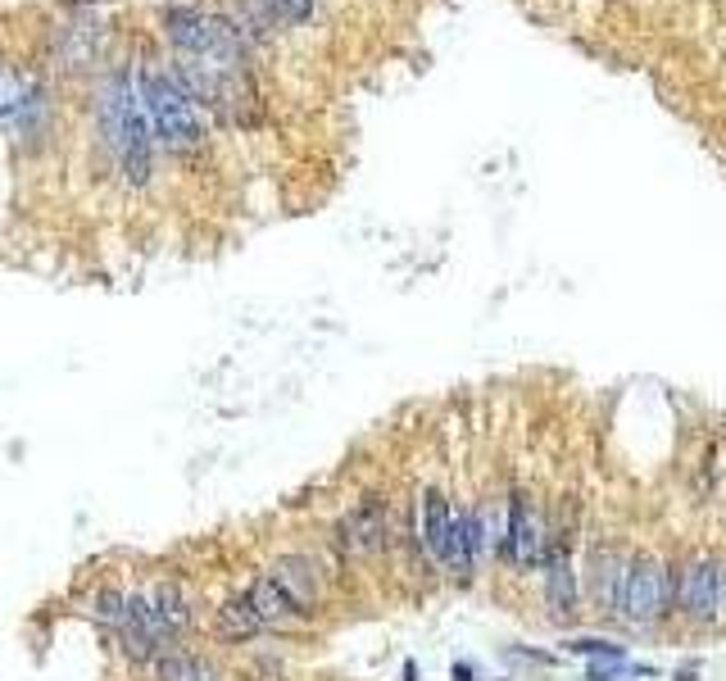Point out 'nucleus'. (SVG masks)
I'll list each match as a JSON object with an SVG mask.
<instances>
[{
  "mask_svg": "<svg viewBox=\"0 0 726 681\" xmlns=\"http://www.w3.org/2000/svg\"><path fill=\"white\" fill-rule=\"evenodd\" d=\"M100 137L114 150L118 168L132 187H146L150 182V159H155V132L150 119L141 109L137 82L128 73H109L105 87H100Z\"/></svg>",
  "mask_w": 726,
  "mask_h": 681,
  "instance_id": "obj_1",
  "label": "nucleus"
},
{
  "mask_svg": "<svg viewBox=\"0 0 726 681\" xmlns=\"http://www.w3.org/2000/svg\"><path fill=\"white\" fill-rule=\"evenodd\" d=\"M137 96H141V109L150 119V132L164 150L173 155H191V150L205 141V119H200V105L177 87L168 73L159 69H141L137 73Z\"/></svg>",
  "mask_w": 726,
  "mask_h": 681,
  "instance_id": "obj_2",
  "label": "nucleus"
},
{
  "mask_svg": "<svg viewBox=\"0 0 726 681\" xmlns=\"http://www.w3.org/2000/svg\"><path fill=\"white\" fill-rule=\"evenodd\" d=\"M164 28H168V41L177 46V55L241 69V32L227 19H218V14L173 5V10H164Z\"/></svg>",
  "mask_w": 726,
  "mask_h": 681,
  "instance_id": "obj_3",
  "label": "nucleus"
},
{
  "mask_svg": "<svg viewBox=\"0 0 726 681\" xmlns=\"http://www.w3.org/2000/svg\"><path fill=\"white\" fill-rule=\"evenodd\" d=\"M336 550L345 559H377L386 554V545L395 541V527H391V504L382 495H359V500L336 518Z\"/></svg>",
  "mask_w": 726,
  "mask_h": 681,
  "instance_id": "obj_4",
  "label": "nucleus"
},
{
  "mask_svg": "<svg viewBox=\"0 0 726 681\" xmlns=\"http://www.w3.org/2000/svg\"><path fill=\"white\" fill-rule=\"evenodd\" d=\"M668 573L654 554H636L627 563V577H622V618L636 622V627H649L668 613Z\"/></svg>",
  "mask_w": 726,
  "mask_h": 681,
  "instance_id": "obj_5",
  "label": "nucleus"
},
{
  "mask_svg": "<svg viewBox=\"0 0 726 681\" xmlns=\"http://www.w3.org/2000/svg\"><path fill=\"white\" fill-rule=\"evenodd\" d=\"M146 595H150V604H155V618L164 622V632L173 636L177 645H187V636L200 632L205 613H200L196 586H187L182 577H155V582H146Z\"/></svg>",
  "mask_w": 726,
  "mask_h": 681,
  "instance_id": "obj_6",
  "label": "nucleus"
},
{
  "mask_svg": "<svg viewBox=\"0 0 726 681\" xmlns=\"http://www.w3.org/2000/svg\"><path fill=\"white\" fill-rule=\"evenodd\" d=\"M681 609L695 622H713L726 609V573L722 559L713 554H695V559L681 568Z\"/></svg>",
  "mask_w": 726,
  "mask_h": 681,
  "instance_id": "obj_7",
  "label": "nucleus"
},
{
  "mask_svg": "<svg viewBox=\"0 0 726 681\" xmlns=\"http://www.w3.org/2000/svg\"><path fill=\"white\" fill-rule=\"evenodd\" d=\"M268 577L286 591V600L300 609V618H314V613L323 609L327 577H323L314 554H277V559L268 563Z\"/></svg>",
  "mask_w": 726,
  "mask_h": 681,
  "instance_id": "obj_8",
  "label": "nucleus"
},
{
  "mask_svg": "<svg viewBox=\"0 0 726 681\" xmlns=\"http://www.w3.org/2000/svg\"><path fill=\"white\" fill-rule=\"evenodd\" d=\"M504 559L513 568H531L545 559V523L531 509V500L522 491H513L509 500V527H504Z\"/></svg>",
  "mask_w": 726,
  "mask_h": 681,
  "instance_id": "obj_9",
  "label": "nucleus"
},
{
  "mask_svg": "<svg viewBox=\"0 0 726 681\" xmlns=\"http://www.w3.org/2000/svg\"><path fill=\"white\" fill-rule=\"evenodd\" d=\"M209 632H214L218 645H250L264 636V622L255 618V609L246 604V595L232 591L209 609Z\"/></svg>",
  "mask_w": 726,
  "mask_h": 681,
  "instance_id": "obj_10",
  "label": "nucleus"
},
{
  "mask_svg": "<svg viewBox=\"0 0 726 681\" xmlns=\"http://www.w3.org/2000/svg\"><path fill=\"white\" fill-rule=\"evenodd\" d=\"M622 577H627V563L618 550L609 545H595L586 563V582H590V600L599 613H622Z\"/></svg>",
  "mask_w": 726,
  "mask_h": 681,
  "instance_id": "obj_11",
  "label": "nucleus"
},
{
  "mask_svg": "<svg viewBox=\"0 0 726 681\" xmlns=\"http://www.w3.org/2000/svg\"><path fill=\"white\" fill-rule=\"evenodd\" d=\"M241 595H246V604L255 609V618L264 622V636L268 632H286V627H295V622H300V609L286 600V591L268 573L250 577V582L241 586Z\"/></svg>",
  "mask_w": 726,
  "mask_h": 681,
  "instance_id": "obj_12",
  "label": "nucleus"
},
{
  "mask_svg": "<svg viewBox=\"0 0 726 681\" xmlns=\"http://www.w3.org/2000/svg\"><path fill=\"white\" fill-rule=\"evenodd\" d=\"M545 600H550L554 618H568L577 604V573H572V559L559 536H545Z\"/></svg>",
  "mask_w": 726,
  "mask_h": 681,
  "instance_id": "obj_13",
  "label": "nucleus"
},
{
  "mask_svg": "<svg viewBox=\"0 0 726 681\" xmlns=\"http://www.w3.org/2000/svg\"><path fill=\"white\" fill-rule=\"evenodd\" d=\"M450 532H454V509H450V500H445V491L427 486V491H422L418 536H422V550L432 554L436 568L445 563V550H450Z\"/></svg>",
  "mask_w": 726,
  "mask_h": 681,
  "instance_id": "obj_14",
  "label": "nucleus"
},
{
  "mask_svg": "<svg viewBox=\"0 0 726 681\" xmlns=\"http://www.w3.org/2000/svg\"><path fill=\"white\" fill-rule=\"evenodd\" d=\"M150 677H155V681H218L223 672L214 668V659H205L200 650L182 645V650L164 654V659L150 668Z\"/></svg>",
  "mask_w": 726,
  "mask_h": 681,
  "instance_id": "obj_15",
  "label": "nucleus"
},
{
  "mask_svg": "<svg viewBox=\"0 0 726 681\" xmlns=\"http://www.w3.org/2000/svg\"><path fill=\"white\" fill-rule=\"evenodd\" d=\"M572 654H586V659L595 663H627V650L613 641H590V636H581V641H568Z\"/></svg>",
  "mask_w": 726,
  "mask_h": 681,
  "instance_id": "obj_16",
  "label": "nucleus"
},
{
  "mask_svg": "<svg viewBox=\"0 0 726 681\" xmlns=\"http://www.w3.org/2000/svg\"><path fill=\"white\" fill-rule=\"evenodd\" d=\"M268 10H273V19L282 23H305L309 14H314V0H264Z\"/></svg>",
  "mask_w": 726,
  "mask_h": 681,
  "instance_id": "obj_17",
  "label": "nucleus"
},
{
  "mask_svg": "<svg viewBox=\"0 0 726 681\" xmlns=\"http://www.w3.org/2000/svg\"><path fill=\"white\" fill-rule=\"evenodd\" d=\"M250 672H255L259 681H277V677H282V659H277L273 650H264V654H255V659H250Z\"/></svg>",
  "mask_w": 726,
  "mask_h": 681,
  "instance_id": "obj_18",
  "label": "nucleus"
},
{
  "mask_svg": "<svg viewBox=\"0 0 726 681\" xmlns=\"http://www.w3.org/2000/svg\"><path fill=\"white\" fill-rule=\"evenodd\" d=\"M631 672H636V668H627V663H609V668H604V663H590V677L586 681H627Z\"/></svg>",
  "mask_w": 726,
  "mask_h": 681,
  "instance_id": "obj_19",
  "label": "nucleus"
},
{
  "mask_svg": "<svg viewBox=\"0 0 726 681\" xmlns=\"http://www.w3.org/2000/svg\"><path fill=\"white\" fill-rule=\"evenodd\" d=\"M450 677H454V681H472V677H477V668H472V663L463 659V663H454V668H450Z\"/></svg>",
  "mask_w": 726,
  "mask_h": 681,
  "instance_id": "obj_20",
  "label": "nucleus"
},
{
  "mask_svg": "<svg viewBox=\"0 0 726 681\" xmlns=\"http://www.w3.org/2000/svg\"><path fill=\"white\" fill-rule=\"evenodd\" d=\"M404 681H418V663H413V659L404 663Z\"/></svg>",
  "mask_w": 726,
  "mask_h": 681,
  "instance_id": "obj_21",
  "label": "nucleus"
},
{
  "mask_svg": "<svg viewBox=\"0 0 726 681\" xmlns=\"http://www.w3.org/2000/svg\"><path fill=\"white\" fill-rule=\"evenodd\" d=\"M218 681H223V677H218Z\"/></svg>",
  "mask_w": 726,
  "mask_h": 681,
  "instance_id": "obj_22",
  "label": "nucleus"
}]
</instances>
